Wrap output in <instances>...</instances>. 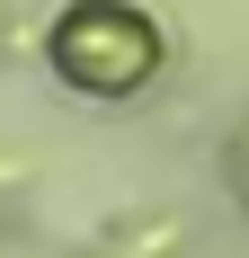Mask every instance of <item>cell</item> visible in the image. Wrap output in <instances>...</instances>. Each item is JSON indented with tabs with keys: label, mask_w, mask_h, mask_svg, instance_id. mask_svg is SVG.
Listing matches in <instances>:
<instances>
[{
	"label": "cell",
	"mask_w": 249,
	"mask_h": 258,
	"mask_svg": "<svg viewBox=\"0 0 249 258\" xmlns=\"http://www.w3.org/2000/svg\"><path fill=\"white\" fill-rule=\"evenodd\" d=\"M151 27L134 18V9H72V18L53 27V62H63V80H80V89H134V80L151 72Z\"/></svg>",
	"instance_id": "cell-1"
}]
</instances>
